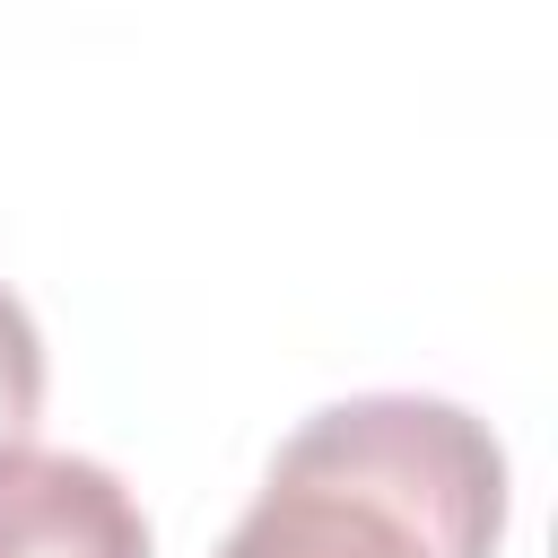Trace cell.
<instances>
[{"mask_svg": "<svg viewBox=\"0 0 558 558\" xmlns=\"http://www.w3.org/2000/svg\"><path fill=\"white\" fill-rule=\"evenodd\" d=\"M506 445L436 392H357L314 410L227 523L218 558H497Z\"/></svg>", "mask_w": 558, "mask_h": 558, "instance_id": "1", "label": "cell"}, {"mask_svg": "<svg viewBox=\"0 0 558 558\" xmlns=\"http://www.w3.org/2000/svg\"><path fill=\"white\" fill-rule=\"evenodd\" d=\"M0 558H148V514L122 471L52 445L0 453Z\"/></svg>", "mask_w": 558, "mask_h": 558, "instance_id": "2", "label": "cell"}, {"mask_svg": "<svg viewBox=\"0 0 558 558\" xmlns=\"http://www.w3.org/2000/svg\"><path fill=\"white\" fill-rule=\"evenodd\" d=\"M35 418H44V331L17 305V288H0V453L35 445Z\"/></svg>", "mask_w": 558, "mask_h": 558, "instance_id": "3", "label": "cell"}]
</instances>
